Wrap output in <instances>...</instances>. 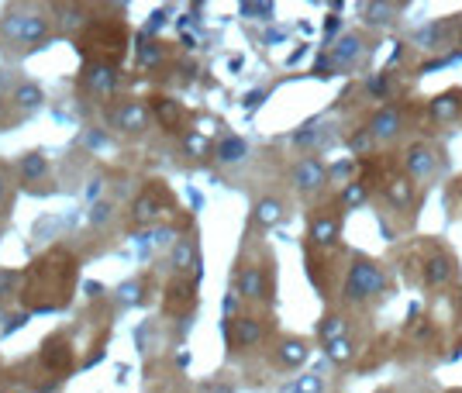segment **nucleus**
Wrapping results in <instances>:
<instances>
[{
    "mask_svg": "<svg viewBox=\"0 0 462 393\" xmlns=\"http://www.w3.org/2000/svg\"><path fill=\"white\" fill-rule=\"evenodd\" d=\"M386 290V273L383 266L370 259V256H356L352 266H349V276H345V287H342V296L349 303H366L376 294Z\"/></svg>",
    "mask_w": 462,
    "mask_h": 393,
    "instance_id": "obj_1",
    "label": "nucleus"
},
{
    "mask_svg": "<svg viewBox=\"0 0 462 393\" xmlns=\"http://www.w3.org/2000/svg\"><path fill=\"white\" fill-rule=\"evenodd\" d=\"M0 31H3V38H10V42H17V45H38V42H45L49 38V21L42 17V14H24V10H10V14H3L0 17Z\"/></svg>",
    "mask_w": 462,
    "mask_h": 393,
    "instance_id": "obj_2",
    "label": "nucleus"
},
{
    "mask_svg": "<svg viewBox=\"0 0 462 393\" xmlns=\"http://www.w3.org/2000/svg\"><path fill=\"white\" fill-rule=\"evenodd\" d=\"M290 180H293V187H297L300 194H317V190L328 183V166H324L321 159L307 156V159H300V162L293 166Z\"/></svg>",
    "mask_w": 462,
    "mask_h": 393,
    "instance_id": "obj_3",
    "label": "nucleus"
},
{
    "mask_svg": "<svg viewBox=\"0 0 462 393\" xmlns=\"http://www.w3.org/2000/svg\"><path fill=\"white\" fill-rule=\"evenodd\" d=\"M110 124L117 131H124V135H142L149 128V110L138 100H124V103H117L110 110Z\"/></svg>",
    "mask_w": 462,
    "mask_h": 393,
    "instance_id": "obj_4",
    "label": "nucleus"
},
{
    "mask_svg": "<svg viewBox=\"0 0 462 393\" xmlns=\"http://www.w3.org/2000/svg\"><path fill=\"white\" fill-rule=\"evenodd\" d=\"M42 366L49 369V373H69L73 369V345H69V338H63V335H52V338H45V345H42Z\"/></svg>",
    "mask_w": 462,
    "mask_h": 393,
    "instance_id": "obj_5",
    "label": "nucleus"
},
{
    "mask_svg": "<svg viewBox=\"0 0 462 393\" xmlns=\"http://www.w3.org/2000/svg\"><path fill=\"white\" fill-rule=\"evenodd\" d=\"M83 83H87V90H93L97 97H110L114 87H117V66L93 59L90 66L83 69Z\"/></svg>",
    "mask_w": 462,
    "mask_h": 393,
    "instance_id": "obj_6",
    "label": "nucleus"
},
{
    "mask_svg": "<svg viewBox=\"0 0 462 393\" xmlns=\"http://www.w3.org/2000/svg\"><path fill=\"white\" fill-rule=\"evenodd\" d=\"M228 342L235 349H252L263 342V321L259 317H235L228 324Z\"/></svg>",
    "mask_w": 462,
    "mask_h": 393,
    "instance_id": "obj_7",
    "label": "nucleus"
},
{
    "mask_svg": "<svg viewBox=\"0 0 462 393\" xmlns=\"http://www.w3.org/2000/svg\"><path fill=\"white\" fill-rule=\"evenodd\" d=\"M307 238H311L317 249H331V245L342 238V224H338L331 214H317V217H311Z\"/></svg>",
    "mask_w": 462,
    "mask_h": 393,
    "instance_id": "obj_8",
    "label": "nucleus"
},
{
    "mask_svg": "<svg viewBox=\"0 0 462 393\" xmlns=\"http://www.w3.org/2000/svg\"><path fill=\"white\" fill-rule=\"evenodd\" d=\"M404 166H407V176L414 180H428L435 173V152L428 145H411L407 156H404Z\"/></svg>",
    "mask_w": 462,
    "mask_h": 393,
    "instance_id": "obj_9",
    "label": "nucleus"
},
{
    "mask_svg": "<svg viewBox=\"0 0 462 393\" xmlns=\"http://www.w3.org/2000/svg\"><path fill=\"white\" fill-rule=\"evenodd\" d=\"M397 131H400V110L397 107H383L372 114L370 135L376 142H390V138H397Z\"/></svg>",
    "mask_w": 462,
    "mask_h": 393,
    "instance_id": "obj_10",
    "label": "nucleus"
},
{
    "mask_svg": "<svg viewBox=\"0 0 462 393\" xmlns=\"http://www.w3.org/2000/svg\"><path fill=\"white\" fill-rule=\"evenodd\" d=\"M452 276H456V262H452L445 252L428 256V262H424V283H428V287H445Z\"/></svg>",
    "mask_w": 462,
    "mask_h": 393,
    "instance_id": "obj_11",
    "label": "nucleus"
},
{
    "mask_svg": "<svg viewBox=\"0 0 462 393\" xmlns=\"http://www.w3.org/2000/svg\"><path fill=\"white\" fill-rule=\"evenodd\" d=\"M238 296H245V300H266V273H263V266H245L238 273Z\"/></svg>",
    "mask_w": 462,
    "mask_h": 393,
    "instance_id": "obj_12",
    "label": "nucleus"
},
{
    "mask_svg": "<svg viewBox=\"0 0 462 393\" xmlns=\"http://www.w3.org/2000/svg\"><path fill=\"white\" fill-rule=\"evenodd\" d=\"M307 356H311V349H307V342L304 338H283L277 349V362L279 369H297V366H304L307 362Z\"/></svg>",
    "mask_w": 462,
    "mask_h": 393,
    "instance_id": "obj_13",
    "label": "nucleus"
},
{
    "mask_svg": "<svg viewBox=\"0 0 462 393\" xmlns=\"http://www.w3.org/2000/svg\"><path fill=\"white\" fill-rule=\"evenodd\" d=\"M383 194L386 200L393 203V210H411L414 207V183H411V176H393L386 187H383Z\"/></svg>",
    "mask_w": 462,
    "mask_h": 393,
    "instance_id": "obj_14",
    "label": "nucleus"
},
{
    "mask_svg": "<svg viewBox=\"0 0 462 393\" xmlns=\"http://www.w3.org/2000/svg\"><path fill=\"white\" fill-rule=\"evenodd\" d=\"M252 221H256V228H277L279 221H283V200L277 196H259L256 200V207H252Z\"/></svg>",
    "mask_w": 462,
    "mask_h": 393,
    "instance_id": "obj_15",
    "label": "nucleus"
},
{
    "mask_svg": "<svg viewBox=\"0 0 462 393\" xmlns=\"http://www.w3.org/2000/svg\"><path fill=\"white\" fill-rule=\"evenodd\" d=\"M431 121H438V124H449V121H456L462 110V97L456 90H449V94H442V97L431 100Z\"/></svg>",
    "mask_w": 462,
    "mask_h": 393,
    "instance_id": "obj_16",
    "label": "nucleus"
},
{
    "mask_svg": "<svg viewBox=\"0 0 462 393\" xmlns=\"http://www.w3.org/2000/svg\"><path fill=\"white\" fill-rule=\"evenodd\" d=\"M245 156H249V145H245V138H238V135L221 138V142H217V149H214V159H217V162H224V166L242 162Z\"/></svg>",
    "mask_w": 462,
    "mask_h": 393,
    "instance_id": "obj_17",
    "label": "nucleus"
},
{
    "mask_svg": "<svg viewBox=\"0 0 462 393\" xmlns=\"http://www.w3.org/2000/svg\"><path fill=\"white\" fill-rule=\"evenodd\" d=\"M359 56H363V38H359V35H345V38L335 45V52H331V62L342 69V66H352Z\"/></svg>",
    "mask_w": 462,
    "mask_h": 393,
    "instance_id": "obj_18",
    "label": "nucleus"
},
{
    "mask_svg": "<svg viewBox=\"0 0 462 393\" xmlns=\"http://www.w3.org/2000/svg\"><path fill=\"white\" fill-rule=\"evenodd\" d=\"M345 335H349V324H345L342 314H324V317L317 321V338H321V345H328V342H335V338H345Z\"/></svg>",
    "mask_w": 462,
    "mask_h": 393,
    "instance_id": "obj_19",
    "label": "nucleus"
},
{
    "mask_svg": "<svg viewBox=\"0 0 462 393\" xmlns=\"http://www.w3.org/2000/svg\"><path fill=\"white\" fill-rule=\"evenodd\" d=\"M366 200H370V187H366L363 180H352V183H345V187H342V194H338L342 210H359Z\"/></svg>",
    "mask_w": 462,
    "mask_h": 393,
    "instance_id": "obj_20",
    "label": "nucleus"
},
{
    "mask_svg": "<svg viewBox=\"0 0 462 393\" xmlns=\"http://www.w3.org/2000/svg\"><path fill=\"white\" fill-rule=\"evenodd\" d=\"M170 256H173V266H176V273H186L190 266L197 269V262H200V259H197V249H193V242H190V238H176Z\"/></svg>",
    "mask_w": 462,
    "mask_h": 393,
    "instance_id": "obj_21",
    "label": "nucleus"
},
{
    "mask_svg": "<svg viewBox=\"0 0 462 393\" xmlns=\"http://www.w3.org/2000/svg\"><path fill=\"white\" fill-rule=\"evenodd\" d=\"M324 356H328V362H335V366H349L352 356H356V345H352V338L345 335V338L328 342V345H324Z\"/></svg>",
    "mask_w": 462,
    "mask_h": 393,
    "instance_id": "obj_22",
    "label": "nucleus"
},
{
    "mask_svg": "<svg viewBox=\"0 0 462 393\" xmlns=\"http://www.w3.org/2000/svg\"><path fill=\"white\" fill-rule=\"evenodd\" d=\"M45 173H49V159H45L42 152H28V156H21V176H24L28 183L42 180Z\"/></svg>",
    "mask_w": 462,
    "mask_h": 393,
    "instance_id": "obj_23",
    "label": "nucleus"
},
{
    "mask_svg": "<svg viewBox=\"0 0 462 393\" xmlns=\"http://www.w3.org/2000/svg\"><path fill=\"white\" fill-rule=\"evenodd\" d=\"M131 214H135V221H142V224L156 221V217L163 214V210H159V200H156V190H152V194L145 190V194L138 196V200H135V207H131Z\"/></svg>",
    "mask_w": 462,
    "mask_h": 393,
    "instance_id": "obj_24",
    "label": "nucleus"
},
{
    "mask_svg": "<svg viewBox=\"0 0 462 393\" xmlns=\"http://www.w3.org/2000/svg\"><path fill=\"white\" fill-rule=\"evenodd\" d=\"M42 97H45L42 87H35V83H21L10 100H14V107H21V110H35V107L42 103Z\"/></svg>",
    "mask_w": 462,
    "mask_h": 393,
    "instance_id": "obj_25",
    "label": "nucleus"
},
{
    "mask_svg": "<svg viewBox=\"0 0 462 393\" xmlns=\"http://www.w3.org/2000/svg\"><path fill=\"white\" fill-rule=\"evenodd\" d=\"M183 152L190 159H207L211 156V138L200 131H186L183 135Z\"/></svg>",
    "mask_w": 462,
    "mask_h": 393,
    "instance_id": "obj_26",
    "label": "nucleus"
},
{
    "mask_svg": "<svg viewBox=\"0 0 462 393\" xmlns=\"http://www.w3.org/2000/svg\"><path fill=\"white\" fill-rule=\"evenodd\" d=\"M152 110H156V117L170 128V131H176V124H180V107H176V100H166V97H156L152 103Z\"/></svg>",
    "mask_w": 462,
    "mask_h": 393,
    "instance_id": "obj_27",
    "label": "nucleus"
},
{
    "mask_svg": "<svg viewBox=\"0 0 462 393\" xmlns=\"http://www.w3.org/2000/svg\"><path fill=\"white\" fill-rule=\"evenodd\" d=\"M138 62L149 66V69H156V66L163 62V49H159V42H152L149 35L138 38Z\"/></svg>",
    "mask_w": 462,
    "mask_h": 393,
    "instance_id": "obj_28",
    "label": "nucleus"
},
{
    "mask_svg": "<svg viewBox=\"0 0 462 393\" xmlns=\"http://www.w3.org/2000/svg\"><path fill=\"white\" fill-rule=\"evenodd\" d=\"M293 383H297V393H324L328 390V380H324L321 366L311 369V373H304V376H297Z\"/></svg>",
    "mask_w": 462,
    "mask_h": 393,
    "instance_id": "obj_29",
    "label": "nucleus"
},
{
    "mask_svg": "<svg viewBox=\"0 0 462 393\" xmlns=\"http://www.w3.org/2000/svg\"><path fill=\"white\" fill-rule=\"evenodd\" d=\"M193 287H197V283H173V287H170V290H166V310H170V314H173V310H180V307H183V303H190V300H193Z\"/></svg>",
    "mask_w": 462,
    "mask_h": 393,
    "instance_id": "obj_30",
    "label": "nucleus"
},
{
    "mask_svg": "<svg viewBox=\"0 0 462 393\" xmlns=\"http://www.w3.org/2000/svg\"><path fill=\"white\" fill-rule=\"evenodd\" d=\"M397 10H400V3H366L363 7V14H366L370 24H390L393 21L390 14H397Z\"/></svg>",
    "mask_w": 462,
    "mask_h": 393,
    "instance_id": "obj_31",
    "label": "nucleus"
},
{
    "mask_svg": "<svg viewBox=\"0 0 462 393\" xmlns=\"http://www.w3.org/2000/svg\"><path fill=\"white\" fill-rule=\"evenodd\" d=\"M117 303H121V307H135V303H142V280H128V283H121V287H117Z\"/></svg>",
    "mask_w": 462,
    "mask_h": 393,
    "instance_id": "obj_32",
    "label": "nucleus"
},
{
    "mask_svg": "<svg viewBox=\"0 0 462 393\" xmlns=\"http://www.w3.org/2000/svg\"><path fill=\"white\" fill-rule=\"evenodd\" d=\"M372 145H376V138H372V135H370V128H363L359 135H352V138H349V149H352L356 156H363V152H370Z\"/></svg>",
    "mask_w": 462,
    "mask_h": 393,
    "instance_id": "obj_33",
    "label": "nucleus"
},
{
    "mask_svg": "<svg viewBox=\"0 0 462 393\" xmlns=\"http://www.w3.org/2000/svg\"><path fill=\"white\" fill-rule=\"evenodd\" d=\"M110 214H114V207L110 203H93V210H90V221L100 228V224H107L110 221Z\"/></svg>",
    "mask_w": 462,
    "mask_h": 393,
    "instance_id": "obj_34",
    "label": "nucleus"
},
{
    "mask_svg": "<svg viewBox=\"0 0 462 393\" xmlns=\"http://www.w3.org/2000/svg\"><path fill=\"white\" fill-rule=\"evenodd\" d=\"M14 287H17V273H10V269H0V300L14 294Z\"/></svg>",
    "mask_w": 462,
    "mask_h": 393,
    "instance_id": "obj_35",
    "label": "nucleus"
},
{
    "mask_svg": "<svg viewBox=\"0 0 462 393\" xmlns=\"http://www.w3.org/2000/svg\"><path fill=\"white\" fill-rule=\"evenodd\" d=\"M366 90H370L372 97H386V94H390V80L379 73V76H372L370 83H366Z\"/></svg>",
    "mask_w": 462,
    "mask_h": 393,
    "instance_id": "obj_36",
    "label": "nucleus"
},
{
    "mask_svg": "<svg viewBox=\"0 0 462 393\" xmlns=\"http://www.w3.org/2000/svg\"><path fill=\"white\" fill-rule=\"evenodd\" d=\"M238 10H242V14H259L263 21H270V14H273V3H242Z\"/></svg>",
    "mask_w": 462,
    "mask_h": 393,
    "instance_id": "obj_37",
    "label": "nucleus"
},
{
    "mask_svg": "<svg viewBox=\"0 0 462 393\" xmlns=\"http://www.w3.org/2000/svg\"><path fill=\"white\" fill-rule=\"evenodd\" d=\"M352 169H356V162H352V159H342V162L328 173V180H345V176H352Z\"/></svg>",
    "mask_w": 462,
    "mask_h": 393,
    "instance_id": "obj_38",
    "label": "nucleus"
},
{
    "mask_svg": "<svg viewBox=\"0 0 462 393\" xmlns=\"http://www.w3.org/2000/svg\"><path fill=\"white\" fill-rule=\"evenodd\" d=\"M83 145H87V149H104L107 138H104L100 131H87V135H83Z\"/></svg>",
    "mask_w": 462,
    "mask_h": 393,
    "instance_id": "obj_39",
    "label": "nucleus"
},
{
    "mask_svg": "<svg viewBox=\"0 0 462 393\" xmlns=\"http://www.w3.org/2000/svg\"><path fill=\"white\" fill-rule=\"evenodd\" d=\"M28 321V314H14V317H7V324H3V335H10V331H17L21 324Z\"/></svg>",
    "mask_w": 462,
    "mask_h": 393,
    "instance_id": "obj_40",
    "label": "nucleus"
},
{
    "mask_svg": "<svg viewBox=\"0 0 462 393\" xmlns=\"http://www.w3.org/2000/svg\"><path fill=\"white\" fill-rule=\"evenodd\" d=\"M197 131H200V135H214V131H217V121H214V117H200Z\"/></svg>",
    "mask_w": 462,
    "mask_h": 393,
    "instance_id": "obj_41",
    "label": "nucleus"
},
{
    "mask_svg": "<svg viewBox=\"0 0 462 393\" xmlns=\"http://www.w3.org/2000/svg\"><path fill=\"white\" fill-rule=\"evenodd\" d=\"M221 307H224V317H231V314L238 310V294H228V296H224V303H221Z\"/></svg>",
    "mask_w": 462,
    "mask_h": 393,
    "instance_id": "obj_42",
    "label": "nucleus"
},
{
    "mask_svg": "<svg viewBox=\"0 0 462 393\" xmlns=\"http://www.w3.org/2000/svg\"><path fill=\"white\" fill-rule=\"evenodd\" d=\"M7 187H10V173H7V166L0 162V200L7 196Z\"/></svg>",
    "mask_w": 462,
    "mask_h": 393,
    "instance_id": "obj_43",
    "label": "nucleus"
},
{
    "mask_svg": "<svg viewBox=\"0 0 462 393\" xmlns=\"http://www.w3.org/2000/svg\"><path fill=\"white\" fill-rule=\"evenodd\" d=\"M328 69H331V59H328V56H321V59H317V66H314V73H317V76H331Z\"/></svg>",
    "mask_w": 462,
    "mask_h": 393,
    "instance_id": "obj_44",
    "label": "nucleus"
},
{
    "mask_svg": "<svg viewBox=\"0 0 462 393\" xmlns=\"http://www.w3.org/2000/svg\"><path fill=\"white\" fill-rule=\"evenodd\" d=\"M263 100H266V94H263V90H252V94L245 97V107H259Z\"/></svg>",
    "mask_w": 462,
    "mask_h": 393,
    "instance_id": "obj_45",
    "label": "nucleus"
},
{
    "mask_svg": "<svg viewBox=\"0 0 462 393\" xmlns=\"http://www.w3.org/2000/svg\"><path fill=\"white\" fill-rule=\"evenodd\" d=\"M100 196V180H90V187H87V200H97Z\"/></svg>",
    "mask_w": 462,
    "mask_h": 393,
    "instance_id": "obj_46",
    "label": "nucleus"
},
{
    "mask_svg": "<svg viewBox=\"0 0 462 393\" xmlns=\"http://www.w3.org/2000/svg\"><path fill=\"white\" fill-rule=\"evenodd\" d=\"M338 24H342L338 17H328V21H324V31H328V35H335V31H338Z\"/></svg>",
    "mask_w": 462,
    "mask_h": 393,
    "instance_id": "obj_47",
    "label": "nucleus"
},
{
    "mask_svg": "<svg viewBox=\"0 0 462 393\" xmlns=\"http://www.w3.org/2000/svg\"><path fill=\"white\" fill-rule=\"evenodd\" d=\"M87 294H90V296H100V294H104V287H100V283H87Z\"/></svg>",
    "mask_w": 462,
    "mask_h": 393,
    "instance_id": "obj_48",
    "label": "nucleus"
},
{
    "mask_svg": "<svg viewBox=\"0 0 462 393\" xmlns=\"http://www.w3.org/2000/svg\"><path fill=\"white\" fill-rule=\"evenodd\" d=\"M207 393H235L231 387H207Z\"/></svg>",
    "mask_w": 462,
    "mask_h": 393,
    "instance_id": "obj_49",
    "label": "nucleus"
},
{
    "mask_svg": "<svg viewBox=\"0 0 462 393\" xmlns=\"http://www.w3.org/2000/svg\"><path fill=\"white\" fill-rule=\"evenodd\" d=\"M279 393H297V383H283V387H279Z\"/></svg>",
    "mask_w": 462,
    "mask_h": 393,
    "instance_id": "obj_50",
    "label": "nucleus"
},
{
    "mask_svg": "<svg viewBox=\"0 0 462 393\" xmlns=\"http://www.w3.org/2000/svg\"><path fill=\"white\" fill-rule=\"evenodd\" d=\"M0 238H3V228H0Z\"/></svg>",
    "mask_w": 462,
    "mask_h": 393,
    "instance_id": "obj_51",
    "label": "nucleus"
}]
</instances>
